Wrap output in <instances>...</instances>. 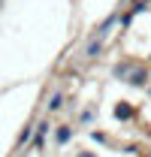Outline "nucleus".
<instances>
[{"label": "nucleus", "mask_w": 151, "mask_h": 157, "mask_svg": "<svg viewBox=\"0 0 151 157\" xmlns=\"http://www.w3.org/2000/svg\"><path fill=\"white\" fill-rule=\"evenodd\" d=\"M33 133H37V121H27V124H24V127L18 130V139H15V151L27 148V145L33 142Z\"/></svg>", "instance_id": "10"}, {"label": "nucleus", "mask_w": 151, "mask_h": 157, "mask_svg": "<svg viewBox=\"0 0 151 157\" xmlns=\"http://www.w3.org/2000/svg\"><path fill=\"white\" fill-rule=\"evenodd\" d=\"M64 109H67V94H64V88H57V91H52L48 100H45V115H57V112H64Z\"/></svg>", "instance_id": "8"}, {"label": "nucleus", "mask_w": 151, "mask_h": 157, "mask_svg": "<svg viewBox=\"0 0 151 157\" xmlns=\"http://www.w3.org/2000/svg\"><path fill=\"white\" fill-rule=\"evenodd\" d=\"M112 118L118 121V124H133V121L139 118V109H136V103L115 100V106H112Z\"/></svg>", "instance_id": "3"}, {"label": "nucleus", "mask_w": 151, "mask_h": 157, "mask_svg": "<svg viewBox=\"0 0 151 157\" xmlns=\"http://www.w3.org/2000/svg\"><path fill=\"white\" fill-rule=\"evenodd\" d=\"M73 157H100V154H97V151H91V148H79Z\"/></svg>", "instance_id": "14"}, {"label": "nucleus", "mask_w": 151, "mask_h": 157, "mask_svg": "<svg viewBox=\"0 0 151 157\" xmlns=\"http://www.w3.org/2000/svg\"><path fill=\"white\" fill-rule=\"evenodd\" d=\"M121 151H124V154H139L142 148H139L136 142H130V145H121Z\"/></svg>", "instance_id": "13"}, {"label": "nucleus", "mask_w": 151, "mask_h": 157, "mask_svg": "<svg viewBox=\"0 0 151 157\" xmlns=\"http://www.w3.org/2000/svg\"><path fill=\"white\" fill-rule=\"evenodd\" d=\"M52 130H55V124H52V118L45 115V118H39L37 121V133H33V142H30V151H42L45 148V139L52 136Z\"/></svg>", "instance_id": "4"}, {"label": "nucleus", "mask_w": 151, "mask_h": 157, "mask_svg": "<svg viewBox=\"0 0 151 157\" xmlns=\"http://www.w3.org/2000/svg\"><path fill=\"white\" fill-rule=\"evenodd\" d=\"M88 133H91V139H94L97 145H115L112 133H106V130H88Z\"/></svg>", "instance_id": "12"}, {"label": "nucleus", "mask_w": 151, "mask_h": 157, "mask_svg": "<svg viewBox=\"0 0 151 157\" xmlns=\"http://www.w3.org/2000/svg\"><path fill=\"white\" fill-rule=\"evenodd\" d=\"M136 67H139V60L130 58V55H124V58H118L112 63V78H115V82H127V76H130Z\"/></svg>", "instance_id": "5"}, {"label": "nucleus", "mask_w": 151, "mask_h": 157, "mask_svg": "<svg viewBox=\"0 0 151 157\" xmlns=\"http://www.w3.org/2000/svg\"><path fill=\"white\" fill-rule=\"evenodd\" d=\"M151 9V0H133L130 6H127V12H130L133 18H136V15H142V12H148Z\"/></svg>", "instance_id": "11"}, {"label": "nucleus", "mask_w": 151, "mask_h": 157, "mask_svg": "<svg viewBox=\"0 0 151 157\" xmlns=\"http://www.w3.org/2000/svg\"><path fill=\"white\" fill-rule=\"evenodd\" d=\"M124 85H127V88H133V91H145V88L151 85V67L145 63V60H139V67L127 76V82H124Z\"/></svg>", "instance_id": "2"}, {"label": "nucleus", "mask_w": 151, "mask_h": 157, "mask_svg": "<svg viewBox=\"0 0 151 157\" xmlns=\"http://www.w3.org/2000/svg\"><path fill=\"white\" fill-rule=\"evenodd\" d=\"M103 55H106V42H103V39H94V36H88L85 48H82V58H85V60H100Z\"/></svg>", "instance_id": "7"}, {"label": "nucleus", "mask_w": 151, "mask_h": 157, "mask_svg": "<svg viewBox=\"0 0 151 157\" xmlns=\"http://www.w3.org/2000/svg\"><path fill=\"white\" fill-rule=\"evenodd\" d=\"M97 112H100V109H97V103H88V106H85V109L76 115V121H73V124L79 127V130H88V127H94Z\"/></svg>", "instance_id": "9"}, {"label": "nucleus", "mask_w": 151, "mask_h": 157, "mask_svg": "<svg viewBox=\"0 0 151 157\" xmlns=\"http://www.w3.org/2000/svg\"><path fill=\"white\" fill-rule=\"evenodd\" d=\"M76 133H79V127H76L73 121H60V124H55V130H52V145L55 148H67L76 139Z\"/></svg>", "instance_id": "1"}, {"label": "nucleus", "mask_w": 151, "mask_h": 157, "mask_svg": "<svg viewBox=\"0 0 151 157\" xmlns=\"http://www.w3.org/2000/svg\"><path fill=\"white\" fill-rule=\"evenodd\" d=\"M145 63H148V67H151V55H148V58H145Z\"/></svg>", "instance_id": "16"}, {"label": "nucleus", "mask_w": 151, "mask_h": 157, "mask_svg": "<svg viewBox=\"0 0 151 157\" xmlns=\"http://www.w3.org/2000/svg\"><path fill=\"white\" fill-rule=\"evenodd\" d=\"M118 21H121V9H115V12H112V15H109L106 21H100V24L94 27V33H91V36H94V39H103V42H106V39H109V33H112L115 27H118Z\"/></svg>", "instance_id": "6"}, {"label": "nucleus", "mask_w": 151, "mask_h": 157, "mask_svg": "<svg viewBox=\"0 0 151 157\" xmlns=\"http://www.w3.org/2000/svg\"><path fill=\"white\" fill-rule=\"evenodd\" d=\"M145 94H148V100H151V85H148V88H145Z\"/></svg>", "instance_id": "15"}]
</instances>
